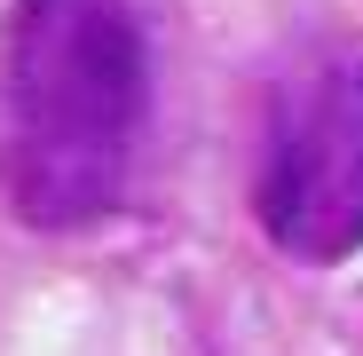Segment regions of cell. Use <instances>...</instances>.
Returning <instances> with one entry per match:
<instances>
[{"instance_id": "7a4b0ae2", "label": "cell", "mask_w": 363, "mask_h": 356, "mask_svg": "<svg viewBox=\"0 0 363 356\" xmlns=\"http://www.w3.org/2000/svg\"><path fill=\"white\" fill-rule=\"evenodd\" d=\"M253 206L292 261H347L363 246V40L324 32L284 64Z\"/></svg>"}, {"instance_id": "6da1fadb", "label": "cell", "mask_w": 363, "mask_h": 356, "mask_svg": "<svg viewBox=\"0 0 363 356\" xmlns=\"http://www.w3.org/2000/svg\"><path fill=\"white\" fill-rule=\"evenodd\" d=\"M150 127V0H16L9 190L40 230L127 198Z\"/></svg>"}]
</instances>
